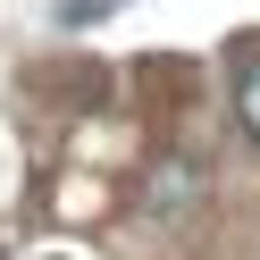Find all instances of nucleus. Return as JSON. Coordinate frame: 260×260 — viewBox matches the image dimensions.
Masks as SVG:
<instances>
[{
    "mask_svg": "<svg viewBox=\"0 0 260 260\" xmlns=\"http://www.w3.org/2000/svg\"><path fill=\"white\" fill-rule=\"evenodd\" d=\"M193 193H202L193 159H159V176H151V210H176V202H193Z\"/></svg>",
    "mask_w": 260,
    "mask_h": 260,
    "instance_id": "obj_1",
    "label": "nucleus"
},
{
    "mask_svg": "<svg viewBox=\"0 0 260 260\" xmlns=\"http://www.w3.org/2000/svg\"><path fill=\"white\" fill-rule=\"evenodd\" d=\"M235 126L260 143V59H243V68H235Z\"/></svg>",
    "mask_w": 260,
    "mask_h": 260,
    "instance_id": "obj_2",
    "label": "nucleus"
}]
</instances>
